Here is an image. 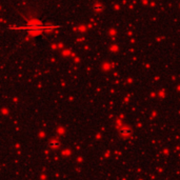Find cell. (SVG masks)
Listing matches in <instances>:
<instances>
[{
  "label": "cell",
  "mask_w": 180,
  "mask_h": 180,
  "mask_svg": "<svg viewBox=\"0 0 180 180\" xmlns=\"http://www.w3.org/2000/svg\"><path fill=\"white\" fill-rule=\"evenodd\" d=\"M119 134L122 136V137L125 138V137H127V136L131 135V129H128V128H122V129H120Z\"/></svg>",
  "instance_id": "2"
},
{
  "label": "cell",
  "mask_w": 180,
  "mask_h": 180,
  "mask_svg": "<svg viewBox=\"0 0 180 180\" xmlns=\"http://www.w3.org/2000/svg\"><path fill=\"white\" fill-rule=\"evenodd\" d=\"M94 9H95V12L96 11L97 12H101V11H103V6L102 5H95Z\"/></svg>",
  "instance_id": "3"
},
{
  "label": "cell",
  "mask_w": 180,
  "mask_h": 180,
  "mask_svg": "<svg viewBox=\"0 0 180 180\" xmlns=\"http://www.w3.org/2000/svg\"><path fill=\"white\" fill-rule=\"evenodd\" d=\"M59 141H57V140H51L48 142V148L50 149H52V150H55V149H57V148H59Z\"/></svg>",
  "instance_id": "1"
}]
</instances>
